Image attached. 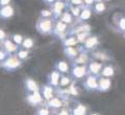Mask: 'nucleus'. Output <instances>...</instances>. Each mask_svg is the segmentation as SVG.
<instances>
[{"label": "nucleus", "instance_id": "f257e3e1", "mask_svg": "<svg viewBox=\"0 0 125 115\" xmlns=\"http://www.w3.org/2000/svg\"><path fill=\"white\" fill-rule=\"evenodd\" d=\"M37 29L41 34H49L52 31V21L49 19H40L37 23Z\"/></svg>", "mask_w": 125, "mask_h": 115}, {"label": "nucleus", "instance_id": "f03ea898", "mask_svg": "<svg viewBox=\"0 0 125 115\" xmlns=\"http://www.w3.org/2000/svg\"><path fill=\"white\" fill-rule=\"evenodd\" d=\"M21 64V61L18 59L17 55H10L6 60L2 63V67L7 70H13L18 68Z\"/></svg>", "mask_w": 125, "mask_h": 115}, {"label": "nucleus", "instance_id": "7ed1b4c3", "mask_svg": "<svg viewBox=\"0 0 125 115\" xmlns=\"http://www.w3.org/2000/svg\"><path fill=\"white\" fill-rule=\"evenodd\" d=\"M42 101H43L42 96H41V94H40L39 91H37V92H33L31 95H28V96H27V102H28L30 105H32V106L41 104Z\"/></svg>", "mask_w": 125, "mask_h": 115}, {"label": "nucleus", "instance_id": "20e7f679", "mask_svg": "<svg viewBox=\"0 0 125 115\" xmlns=\"http://www.w3.org/2000/svg\"><path fill=\"white\" fill-rule=\"evenodd\" d=\"M14 15V9L10 5L3 6L0 9V17L3 19H9Z\"/></svg>", "mask_w": 125, "mask_h": 115}, {"label": "nucleus", "instance_id": "39448f33", "mask_svg": "<svg viewBox=\"0 0 125 115\" xmlns=\"http://www.w3.org/2000/svg\"><path fill=\"white\" fill-rule=\"evenodd\" d=\"M3 47H4V51L6 53L15 52L18 49V45H15L10 40H5L4 43H3Z\"/></svg>", "mask_w": 125, "mask_h": 115}, {"label": "nucleus", "instance_id": "423d86ee", "mask_svg": "<svg viewBox=\"0 0 125 115\" xmlns=\"http://www.w3.org/2000/svg\"><path fill=\"white\" fill-rule=\"evenodd\" d=\"M43 95H44V98L46 101H51L53 98V88L51 86L47 85V86H44L43 88Z\"/></svg>", "mask_w": 125, "mask_h": 115}, {"label": "nucleus", "instance_id": "0eeeda50", "mask_svg": "<svg viewBox=\"0 0 125 115\" xmlns=\"http://www.w3.org/2000/svg\"><path fill=\"white\" fill-rule=\"evenodd\" d=\"M25 86H26V89L28 91H31L32 93L39 91V87L37 85V83L33 80H31V78H27V80L25 81Z\"/></svg>", "mask_w": 125, "mask_h": 115}, {"label": "nucleus", "instance_id": "6e6552de", "mask_svg": "<svg viewBox=\"0 0 125 115\" xmlns=\"http://www.w3.org/2000/svg\"><path fill=\"white\" fill-rule=\"evenodd\" d=\"M58 80H60V73H58V71L56 70L52 71L49 77V84L51 86L56 87L58 85Z\"/></svg>", "mask_w": 125, "mask_h": 115}, {"label": "nucleus", "instance_id": "1a4fd4ad", "mask_svg": "<svg viewBox=\"0 0 125 115\" xmlns=\"http://www.w3.org/2000/svg\"><path fill=\"white\" fill-rule=\"evenodd\" d=\"M72 74L77 78L83 77V75L85 74V67L84 66H76V67H74V69L72 70Z\"/></svg>", "mask_w": 125, "mask_h": 115}, {"label": "nucleus", "instance_id": "9d476101", "mask_svg": "<svg viewBox=\"0 0 125 115\" xmlns=\"http://www.w3.org/2000/svg\"><path fill=\"white\" fill-rule=\"evenodd\" d=\"M64 6H65V4L62 2H61V1H57V2L54 3V5H53V13H54V16H55L56 18L58 17V16H61L62 11V9H64Z\"/></svg>", "mask_w": 125, "mask_h": 115}, {"label": "nucleus", "instance_id": "9b49d317", "mask_svg": "<svg viewBox=\"0 0 125 115\" xmlns=\"http://www.w3.org/2000/svg\"><path fill=\"white\" fill-rule=\"evenodd\" d=\"M67 28V24H65V23H62V21H58L55 25V34H58V36L62 35V34H65V30Z\"/></svg>", "mask_w": 125, "mask_h": 115}, {"label": "nucleus", "instance_id": "f8f14e48", "mask_svg": "<svg viewBox=\"0 0 125 115\" xmlns=\"http://www.w3.org/2000/svg\"><path fill=\"white\" fill-rule=\"evenodd\" d=\"M85 86H87V88H90V89H96V88H98V85H97L96 78L94 77H88V80L85 81Z\"/></svg>", "mask_w": 125, "mask_h": 115}, {"label": "nucleus", "instance_id": "ddd939ff", "mask_svg": "<svg viewBox=\"0 0 125 115\" xmlns=\"http://www.w3.org/2000/svg\"><path fill=\"white\" fill-rule=\"evenodd\" d=\"M62 102L58 97H53L51 101L48 102V106L51 107V108H54V109L60 108V107H62Z\"/></svg>", "mask_w": 125, "mask_h": 115}, {"label": "nucleus", "instance_id": "4468645a", "mask_svg": "<svg viewBox=\"0 0 125 115\" xmlns=\"http://www.w3.org/2000/svg\"><path fill=\"white\" fill-rule=\"evenodd\" d=\"M98 87H99V89L102 91L107 90L109 87H111V81H109L108 78H101Z\"/></svg>", "mask_w": 125, "mask_h": 115}, {"label": "nucleus", "instance_id": "2eb2a0df", "mask_svg": "<svg viewBox=\"0 0 125 115\" xmlns=\"http://www.w3.org/2000/svg\"><path fill=\"white\" fill-rule=\"evenodd\" d=\"M85 107L83 105H78L75 109H73L72 111V115H85Z\"/></svg>", "mask_w": 125, "mask_h": 115}, {"label": "nucleus", "instance_id": "dca6fc26", "mask_svg": "<svg viewBox=\"0 0 125 115\" xmlns=\"http://www.w3.org/2000/svg\"><path fill=\"white\" fill-rule=\"evenodd\" d=\"M65 53L67 54V57L70 58V59L75 58L76 55L78 54L77 50L75 48H73V47H66V48H65Z\"/></svg>", "mask_w": 125, "mask_h": 115}, {"label": "nucleus", "instance_id": "f3484780", "mask_svg": "<svg viewBox=\"0 0 125 115\" xmlns=\"http://www.w3.org/2000/svg\"><path fill=\"white\" fill-rule=\"evenodd\" d=\"M61 21L62 23H65V24H67V23H70L72 21V17H71V15H70L68 12H64V13L62 14L61 16Z\"/></svg>", "mask_w": 125, "mask_h": 115}, {"label": "nucleus", "instance_id": "a211bd4d", "mask_svg": "<svg viewBox=\"0 0 125 115\" xmlns=\"http://www.w3.org/2000/svg\"><path fill=\"white\" fill-rule=\"evenodd\" d=\"M97 44V38L96 37H91L88 38L85 40V47L87 48H92L93 46H95Z\"/></svg>", "mask_w": 125, "mask_h": 115}, {"label": "nucleus", "instance_id": "6ab92c4d", "mask_svg": "<svg viewBox=\"0 0 125 115\" xmlns=\"http://www.w3.org/2000/svg\"><path fill=\"white\" fill-rule=\"evenodd\" d=\"M56 68H57V70H60L61 72H67L69 67L66 62H58L56 64Z\"/></svg>", "mask_w": 125, "mask_h": 115}, {"label": "nucleus", "instance_id": "aec40b11", "mask_svg": "<svg viewBox=\"0 0 125 115\" xmlns=\"http://www.w3.org/2000/svg\"><path fill=\"white\" fill-rule=\"evenodd\" d=\"M89 69L91 70V72H93V73H98L99 70L101 69V64H99V63H91Z\"/></svg>", "mask_w": 125, "mask_h": 115}, {"label": "nucleus", "instance_id": "412c9836", "mask_svg": "<svg viewBox=\"0 0 125 115\" xmlns=\"http://www.w3.org/2000/svg\"><path fill=\"white\" fill-rule=\"evenodd\" d=\"M77 42H78V40H77L76 38L71 37V38L67 39V40L64 42V44H65L66 47H72L73 45H76V44H77Z\"/></svg>", "mask_w": 125, "mask_h": 115}, {"label": "nucleus", "instance_id": "4be33fe9", "mask_svg": "<svg viewBox=\"0 0 125 115\" xmlns=\"http://www.w3.org/2000/svg\"><path fill=\"white\" fill-rule=\"evenodd\" d=\"M22 46L24 47L25 49L32 48V46H33V40H32V39H29V38L25 39V40L23 41V43H22Z\"/></svg>", "mask_w": 125, "mask_h": 115}, {"label": "nucleus", "instance_id": "5701e85b", "mask_svg": "<svg viewBox=\"0 0 125 115\" xmlns=\"http://www.w3.org/2000/svg\"><path fill=\"white\" fill-rule=\"evenodd\" d=\"M87 61H88V55L85 53H80L79 57L75 60V63L76 64H84Z\"/></svg>", "mask_w": 125, "mask_h": 115}, {"label": "nucleus", "instance_id": "b1692460", "mask_svg": "<svg viewBox=\"0 0 125 115\" xmlns=\"http://www.w3.org/2000/svg\"><path fill=\"white\" fill-rule=\"evenodd\" d=\"M17 57H18V59H19L20 61L25 60V59L28 57V51H27V50H19Z\"/></svg>", "mask_w": 125, "mask_h": 115}, {"label": "nucleus", "instance_id": "393cba45", "mask_svg": "<svg viewBox=\"0 0 125 115\" xmlns=\"http://www.w3.org/2000/svg\"><path fill=\"white\" fill-rule=\"evenodd\" d=\"M102 74L104 77H112V75L114 74V69H113L112 67H105L104 70L102 71Z\"/></svg>", "mask_w": 125, "mask_h": 115}, {"label": "nucleus", "instance_id": "a878e982", "mask_svg": "<svg viewBox=\"0 0 125 115\" xmlns=\"http://www.w3.org/2000/svg\"><path fill=\"white\" fill-rule=\"evenodd\" d=\"M13 40L17 45H21L23 43V37L21 35H14L13 36Z\"/></svg>", "mask_w": 125, "mask_h": 115}, {"label": "nucleus", "instance_id": "bb28decb", "mask_svg": "<svg viewBox=\"0 0 125 115\" xmlns=\"http://www.w3.org/2000/svg\"><path fill=\"white\" fill-rule=\"evenodd\" d=\"M91 16V10H83L81 12V15H80V19L83 20H87L88 18H90Z\"/></svg>", "mask_w": 125, "mask_h": 115}, {"label": "nucleus", "instance_id": "cd10ccee", "mask_svg": "<svg viewBox=\"0 0 125 115\" xmlns=\"http://www.w3.org/2000/svg\"><path fill=\"white\" fill-rule=\"evenodd\" d=\"M69 83H70V78H69V77H61L60 85H61L62 87H65V86L69 85Z\"/></svg>", "mask_w": 125, "mask_h": 115}, {"label": "nucleus", "instance_id": "c85d7f7f", "mask_svg": "<svg viewBox=\"0 0 125 115\" xmlns=\"http://www.w3.org/2000/svg\"><path fill=\"white\" fill-rule=\"evenodd\" d=\"M37 115H49V110L47 108H41L38 110Z\"/></svg>", "mask_w": 125, "mask_h": 115}, {"label": "nucleus", "instance_id": "c756f323", "mask_svg": "<svg viewBox=\"0 0 125 115\" xmlns=\"http://www.w3.org/2000/svg\"><path fill=\"white\" fill-rule=\"evenodd\" d=\"M87 36H88V33L87 31H84V33H80V34H78L77 35V40L78 42H83L85 38H87Z\"/></svg>", "mask_w": 125, "mask_h": 115}, {"label": "nucleus", "instance_id": "7c9ffc66", "mask_svg": "<svg viewBox=\"0 0 125 115\" xmlns=\"http://www.w3.org/2000/svg\"><path fill=\"white\" fill-rule=\"evenodd\" d=\"M104 9H105V6H104V4L102 2H99V3H97L96 4V6H95V10L98 12V13H101V12H103L104 11Z\"/></svg>", "mask_w": 125, "mask_h": 115}, {"label": "nucleus", "instance_id": "2f4dec72", "mask_svg": "<svg viewBox=\"0 0 125 115\" xmlns=\"http://www.w3.org/2000/svg\"><path fill=\"white\" fill-rule=\"evenodd\" d=\"M51 15H52V12H50V11H42L41 12V16H42L43 19H46L47 17H50Z\"/></svg>", "mask_w": 125, "mask_h": 115}, {"label": "nucleus", "instance_id": "473e14b6", "mask_svg": "<svg viewBox=\"0 0 125 115\" xmlns=\"http://www.w3.org/2000/svg\"><path fill=\"white\" fill-rule=\"evenodd\" d=\"M94 55H95L96 58H100V59H102V60H107V59H108V57H106L105 54L100 53V52H97V53H95Z\"/></svg>", "mask_w": 125, "mask_h": 115}, {"label": "nucleus", "instance_id": "72a5a7b5", "mask_svg": "<svg viewBox=\"0 0 125 115\" xmlns=\"http://www.w3.org/2000/svg\"><path fill=\"white\" fill-rule=\"evenodd\" d=\"M6 52L4 50H0V61H5V58H6Z\"/></svg>", "mask_w": 125, "mask_h": 115}, {"label": "nucleus", "instance_id": "f704fd0d", "mask_svg": "<svg viewBox=\"0 0 125 115\" xmlns=\"http://www.w3.org/2000/svg\"><path fill=\"white\" fill-rule=\"evenodd\" d=\"M71 11H72V13H73V15H74V16H78V15H79V12H80L79 7H75V9H71Z\"/></svg>", "mask_w": 125, "mask_h": 115}, {"label": "nucleus", "instance_id": "c9c22d12", "mask_svg": "<svg viewBox=\"0 0 125 115\" xmlns=\"http://www.w3.org/2000/svg\"><path fill=\"white\" fill-rule=\"evenodd\" d=\"M10 0H5V1L1 0V1H0V5H1L2 7H3V6H6V5H9V3H10Z\"/></svg>", "mask_w": 125, "mask_h": 115}, {"label": "nucleus", "instance_id": "e433bc0d", "mask_svg": "<svg viewBox=\"0 0 125 115\" xmlns=\"http://www.w3.org/2000/svg\"><path fill=\"white\" fill-rule=\"evenodd\" d=\"M57 115H70L69 114V112L67 110H65V109H62V111H60V112H58V114Z\"/></svg>", "mask_w": 125, "mask_h": 115}, {"label": "nucleus", "instance_id": "4c0bfd02", "mask_svg": "<svg viewBox=\"0 0 125 115\" xmlns=\"http://www.w3.org/2000/svg\"><path fill=\"white\" fill-rule=\"evenodd\" d=\"M120 27L125 30V19H122V20L120 21Z\"/></svg>", "mask_w": 125, "mask_h": 115}, {"label": "nucleus", "instance_id": "58836bf2", "mask_svg": "<svg viewBox=\"0 0 125 115\" xmlns=\"http://www.w3.org/2000/svg\"><path fill=\"white\" fill-rule=\"evenodd\" d=\"M4 38H5V33L2 29H0V41L3 40Z\"/></svg>", "mask_w": 125, "mask_h": 115}, {"label": "nucleus", "instance_id": "ea45409f", "mask_svg": "<svg viewBox=\"0 0 125 115\" xmlns=\"http://www.w3.org/2000/svg\"><path fill=\"white\" fill-rule=\"evenodd\" d=\"M71 3H73V4H75V5H80V3H83L81 1H72Z\"/></svg>", "mask_w": 125, "mask_h": 115}, {"label": "nucleus", "instance_id": "a19ab883", "mask_svg": "<svg viewBox=\"0 0 125 115\" xmlns=\"http://www.w3.org/2000/svg\"><path fill=\"white\" fill-rule=\"evenodd\" d=\"M85 3H87V4H92L93 1H85Z\"/></svg>", "mask_w": 125, "mask_h": 115}, {"label": "nucleus", "instance_id": "79ce46f5", "mask_svg": "<svg viewBox=\"0 0 125 115\" xmlns=\"http://www.w3.org/2000/svg\"><path fill=\"white\" fill-rule=\"evenodd\" d=\"M91 115H98V114H91Z\"/></svg>", "mask_w": 125, "mask_h": 115}, {"label": "nucleus", "instance_id": "37998d69", "mask_svg": "<svg viewBox=\"0 0 125 115\" xmlns=\"http://www.w3.org/2000/svg\"><path fill=\"white\" fill-rule=\"evenodd\" d=\"M52 115H54V114H52Z\"/></svg>", "mask_w": 125, "mask_h": 115}]
</instances>
